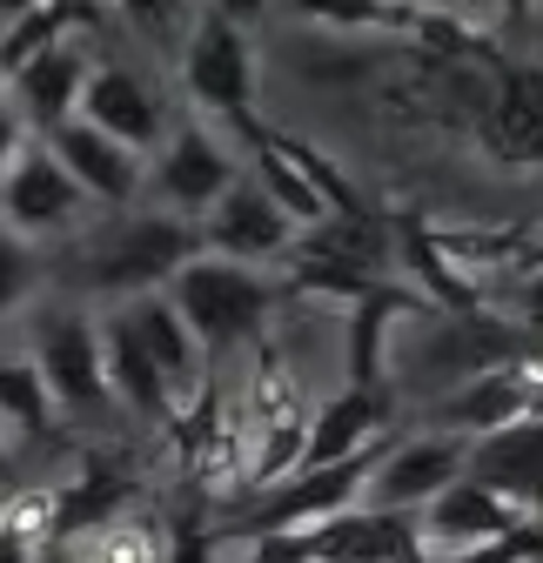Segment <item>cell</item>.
Listing matches in <instances>:
<instances>
[{"label": "cell", "mask_w": 543, "mask_h": 563, "mask_svg": "<svg viewBox=\"0 0 543 563\" xmlns=\"http://www.w3.org/2000/svg\"><path fill=\"white\" fill-rule=\"evenodd\" d=\"M410 530H417V563H436V556H463V550L510 543V537H523V530H536V523L517 517L503 497H490L484 483L463 476L456 489H443L423 517H410Z\"/></svg>", "instance_id": "obj_6"}, {"label": "cell", "mask_w": 543, "mask_h": 563, "mask_svg": "<svg viewBox=\"0 0 543 563\" xmlns=\"http://www.w3.org/2000/svg\"><path fill=\"white\" fill-rule=\"evenodd\" d=\"M276 275L268 268H242V262H222V255H195L175 282H168V302L181 309V322L195 329V342L222 356L242 335H255L276 309Z\"/></svg>", "instance_id": "obj_1"}, {"label": "cell", "mask_w": 543, "mask_h": 563, "mask_svg": "<svg viewBox=\"0 0 543 563\" xmlns=\"http://www.w3.org/2000/svg\"><path fill=\"white\" fill-rule=\"evenodd\" d=\"M543 550V537L536 530H523V537H510V543H490V550H463V556H436V563H530Z\"/></svg>", "instance_id": "obj_24"}, {"label": "cell", "mask_w": 543, "mask_h": 563, "mask_svg": "<svg viewBox=\"0 0 543 563\" xmlns=\"http://www.w3.org/2000/svg\"><path fill=\"white\" fill-rule=\"evenodd\" d=\"M54 537V489L47 497H14L0 523V563H41V543Z\"/></svg>", "instance_id": "obj_21"}, {"label": "cell", "mask_w": 543, "mask_h": 563, "mask_svg": "<svg viewBox=\"0 0 543 563\" xmlns=\"http://www.w3.org/2000/svg\"><path fill=\"white\" fill-rule=\"evenodd\" d=\"M8 510H14V489H8V483H0V523H8Z\"/></svg>", "instance_id": "obj_26"}, {"label": "cell", "mask_w": 543, "mask_h": 563, "mask_svg": "<svg viewBox=\"0 0 543 563\" xmlns=\"http://www.w3.org/2000/svg\"><path fill=\"white\" fill-rule=\"evenodd\" d=\"M463 476H469V443H463V437H443V430L396 437V443H383V456H376V470H369L363 510L423 517L443 489H456Z\"/></svg>", "instance_id": "obj_4"}, {"label": "cell", "mask_w": 543, "mask_h": 563, "mask_svg": "<svg viewBox=\"0 0 543 563\" xmlns=\"http://www.w3.org/2000/svg\"><path fill=\"white\" fill-rule=\"evenodd\" d=\"M477 134L510 168L543 162V67H497V88L484 95Z\"/></svg>", "instance_id": "obj_17"}, {"label": "cell", "mask_w": 543, "mask_h": 563, "mask_svg": "<svg viewBox=\"0 0 543 563\" xmlns=\"http://www.w3.org/2000/svg\"><path fill=\"white\" fill-rule=\"evenodd\" d=\"M235 181H242V168L229 162V148H222L209 128H175V134L162 141V155L148 162V188L168 201V216L188 222V229L209 222L215 201H222Z\"/></svg>", "instance_id": "obj_5"}, {"label": "cell", "mask_w": 543, "mask_h": 563, "mask_svg": "<svg viewBox=\"0 0 543 563\" xmlns=\"http://www.w3.org/2000/svg\"><path fill=\"white\" fill-rule=\"evenodd\" d=\"M34 289V242L0 222V316H14Z\"/></svg>", "instance_id": "obj_23"}, {"label": "cell", "mask_w": 543, "mask_h": 563, "mask_svg": "<svg viewBox=\"0 0 543 563\" xmlns=\"http://www.w3.org/2000/svg\"><path fill=\"white\" fill-rule=\"evenodd\" d=\"M75 563H162V556H155V537H148V530H134V523H108V530L81 537Z\"/></svg>", "instance_id": "obj_22"}, {"label": "cell", "mask_w": 543, "mask_h": 563, "mask_svg": "<svg viewBox=\"0 0 543 563\" xmlns=\"http://www.w3.org/2000/svg\"><path fill=\"white\" fill-rule=\"evenodd\" d=\"M195 235H201V255H222V262H242V268L289 262L296 255V229L276 216V201H268L248 175L215 201V216L201 222Z\"/></svg>", "instance_id": "obj_9"}, {"label": "cell", "mask_w": 543, "mask_h": 563, "mask_svg": "<svg viewBox=\"0 0 543 563\" xmlns=\"http://www.w3.org/2000/svg\"><path fill=\"white\" fill-rule=\"evenodd\" d=\"M47 148H54V162L67 168V181L81 188V201H108V208H121V201H134V195L148 188V162L134 155V148H121V141H108L101 128H88V121L54 128V134H47Z\"/></svg>", "instance_id": "obj_15"}, {"label": "cell", "mask_w": 543, "mask_h": 563, "mask_svg": "<svg viewBox=\"0 0 543 563\" xmlns=\"http://www.w3.org/2000/svg\"><path fill=\"white\" fill-rule=\"evenodd\" d=\"M181 88L201 114H215L235 134H255V41L242 34L235 14H195L188 47H181Z\"/></svg>", "instance_id": "obj_2"}, {"label": "cell", "mask_w": 543, "mask_h": 563, "mask_svg": "<svg viewBox=\"0 0 543 563\" xmlns=\"http://www.w3.org/2000/svg\"><path fill=\"white\" fill-rule=\"evenodd\" d=\"M195 255H201V235H195L188 222H175V216H142V222H128L114 242H101V249L88 255V289L121 296V302L162 296Z\"/></svg>", "instance_id": "obj_3"}, {"label": "cell", "mask_w": 543, "mask_h": 563, "mask_svg": "<svg viewBox=\"0 0 543 563\" xmlns=\"http://www.w3.org/2000/svg\"><path fill=\"white\" fill-rule=\"evenodd\" d=\"M27 141H34V134H27V121H21V108H14L8 95H0V175H8V168L21 162V148H27Z\"/></svg>", "instance_id": "obj_25"}, {"label": "cell", "mask_w": 543, "mask_h": 563, "mask_svg": "<svg viewBox=\"0 0 543 563\" xmlns=\"http://www.w3.org/2000/svg\"><path fill=\"white\" fill-rule=\"evenodd\" d=\"M54 430V396L34 356H0V443L14 437H47Z\"/></svg>", "instance_id": "obj_20"}, {"label": "cell", "mask_w": 543, "mask_h": 563, "mask_svg": "<svg viewBox=\"0 0 543 563\" xmlns=\"http://www.w3.org/2000/svg\"><path fill=\"white\" fill-rule=\"evenodd\" d=\"M101 369H108V396L128 402L134 416H175V396L162 383V369L148 363V349L134 342L128 316H101Z\"/></svg>", "instance_id": "obj_18"}, {"label": "cell", "mask_w": 543, "mask_h": 563, "mask_svg": "<svg viewBox=\"0 0 543 563\" xmlns=\"http://www.w3.org/2000/svg\"><path fill=\"white\" fill-rule=\"evenodd\" d=\"M88 128H101L108 141H121V148H134L142 162L162 155L168 141V114H162V95L134 75V67H95L88 75V95H81V114Z\"/></svg>", "instance_id": "obj_10"}, {"label": "cell", "mask_w": 543, "mask_h": 563, "mask_svg": "<svg viewBox=\"0 0 543 563\" xmlns=\"http://www.w3.org/2000/svg\"><path fill=\"white\" fill-rule=\"evenodd\" d=\"M88 21V8H54V0H41V8H14L0 14V88H8L27 60H41L47 47H60L67 34H75Z\"/></svg>", "instance_id": "obj_19"}, {"label": "cell", "mask_w": 543, "mask_h": 563, "mask_svg": "<svg viewBox=\"0 0 543 563\" xmlns=\"http://www.w3.org/2000/svg\"><path fill=\"white\" fill-rule=\"evenodd\" d=\"M88 75H95V60H88V47L75 41V34H67L60 47H47L41 60H27L21 67V75L8 81V88H0V95H8L14 108H21V121L47 141L54 128H67V121H75L81 114V95H88Z\"/></svg>", "instance_id": "obj_16"}, {"label": "cell", "mask_w": 543, "mask_h": 563, "mask_svg": "<svg viewBox=\"0 0 543 563\" xmlns=\"http://www.w3.org/2000/svg\"><path fill=\"white\" fill-rule=\"evenodd\" d=\"M530 563H543V550H536V556H530Z\"/></svg>", "instance_id": "obj_27"}, {"label": "cell", "mask_w": 543, "mask_h": 563, "mask_svg": "<svg viewBox=\"0 0 543 563\" xmlns=\"http://www.w3.org/2000/svg\"><path fill=\"white\" fill-rule=\"evenodd\" d=\"M469 483H484L517 517L543 523V416H523L510 430L469 443Z\"/></svg>", "instance_id": "obj_14"}, {"label": "cell", "mask_w": 543, "mask_h": 563, "mask_svg": "<svg viewBox=\"0 0 543 563\" xmlns=\"http://www.w3.org/2000/svg\"><path fill=\"white\" fill-rule=\"evenodd\" d=\"M81 216V188L67 181V168L54 162L47 141H27L21 162L0 175V222H8L14 235H54Z\"/></svg>", "instance_id": "obj_12"}, {"label": "cell", "mask_w": 543, "mask_h": 563, "mask_svg": "<svg viewBox=\"0 0 543 563\" xmlns=\"http://www.w3.org/2000/svg\"><path fill=\"white\" fill-rule=\"evenodd\" d=\"M27 356L47 376L54 409H101V402H114L108 396V369H101V322L95 316H47Z\"/></svg>", "instance_id": "obj_8"}, {"label": "cell", "mask_w": 543, "mask_h": 563, "mask_svg": "<svg viewBox=\"0 0 543 563\" xmlns=\"http://www.w3.org/2000/svg\"><path fill=\"white\" fill-rule=\"evenodd\" d=\"M383 396L376 389H335V396H322L309 416H302V456H296V470L289 476H302V470H335V463H356V456H376L383 450Z\"/></svg>", "instance_id": "obj_11"}, {"label": "cell", "mask_w": 543, "mask_h": 563, "mask_svg": "<svg viewBox=\"0 0 543 563\" xmlns=\"http://www.w3.org/2000/svg\"><path fill=\"white\" fill-rule=\"evenodd\" d=\"M523 416H543V376H536V363H497V369L463 376L443 396L436 430L463 437V443H484V437L510 430V422H523Z\"/></svg>", "instance_id": "obj_7"}, {"label": "cell", "mask_w": 543, "mask_h": 563, "mask_svg": "<svg viewBox=\"0 0 543 563\" xmlns=\"http://www.w3.org/2000/svg\"><path fill=\"white\" fill-rule=\"evenodd\" d=\"M121 316H128L134 342L148 349V363L162 369V383H168V396H175V416L195 409V396L209 389V349L195 342V329L181 322V309L168 302V289H162V296H134V302H121Z\"/></svg>", "instance_id": "obj_13"}]
</instances>
